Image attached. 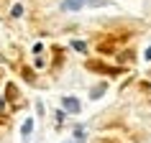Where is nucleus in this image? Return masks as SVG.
I'll return each instance as SVG.
<instances>
[{"instance_id":"1","label":"nucleus","mask_w":151,"mask_h":143,"mask_svg":"<svg viewBox=\"0 0 151 143\" xmlns=\"http://www.w3.org/2000/svg\"><path fill=\"white\" fill-rule=\"evenodd\" d=\"M85 5H108V0H62L64 13H80Z\"/></svg>"},{"instance_id":"2","label":"nucleus","mask_w":151,"mask_h":143,"mask_svg":"<svg viewBox=\"0 0 151 143\" xmlns=\"http://www.w3.org/2000/svg\"><path fill=\"white\" fill-rule=\"evenodd\" d=\"M62 105H64L69 112H80V100H77V97H64Z\"/></svg>"},{"instance_id":"3","label":"nucleus","mask_w":151,"mask_h":143,"mask_svg":"<svg viewBox=\"0 0 151 143\" xmlns=\"http://www.w3.org/2000/svg\"><path fill=\"white\" fill-rule=\"evenodd\" d=\"M31 130H33V120L28 118V120L23 123V128H21V135H31Z\"/></svg>"},{"instance_id":"4","label":"nucleus","mask_w":151,"mask_h":143,"mask_svg":"<svg viewBox=\"0 0 151 143\" xmlns=\"http://www.w3.org/2000/svg\"><path fill=\"white\" fill-rule=\"evenodd\" d=\"M10 16H13V18H21V16H23V5H21V3H16V5L10 8Z\"/></svg>"},{"instance_id":"5","label":"nucleus","mask_w":151,"mask_h":143,"mask_svg":"<svg viewBox=\"0 0 151 143\" xmlns=\"http://www.w3.org/2000/svg\"><path fill=\"white\" fill-rule=\"evenodd\" d=\"M72 46L77 49V51H87V46H85V44H82V41H74V44H72Z\"/></svg>"},{"instance_id":"6","label":"nucleus","mask_w":151,"mask_h":143,"mask_svg":"<svg viewBox=\"0 0 151 143\" xmlns=\"http://www.w3.org/2000/svg\"><path fill=\"white\" fill-rule=\"evenodd\" d=\"M146 59H149V61H151V46H149V51H146Z\"/></svg>"}]
</instances>
